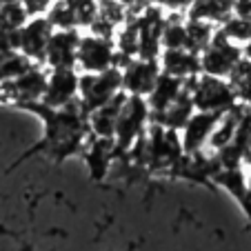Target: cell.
Segmentation results:
<instances>
[{
  "mask_svg": "<svg viewBox=\"0 0 251 251\" xmlns=\"http://www.w3.org/2000/svg\"><path fill=\"white\" fill-rule=\"evenodd\" d=\"M220 116L223 114H207V111H196L187 125L178 131L180 136V145H182V153L185 156H194L207 149V142L211 138L213 129L218 125Z\"/></svg>",
  "mask_w": 251,
  "mask_h": 251,
  "instance_id": "11",
  "label": "cell"
},
{
  "mask_svg": "<svg viewBox=\"0 0 251 251\" xmlns=\"http://www.w3.org/2000/svg\"><path fill=\"white\" fill-rule=\"evenodd\" d=\"M78 27H91L98 18V0H69Z\"/></svg>",
  "mask_w": 251,
  "mask_h": 251,
  "instance_id": "24",
  "label": "cell"
},
{
  "mask_svg": "<svg viewBox=\"0 0 251 251\" xmlns=\"http://www.w3.org/2000/svg\"><path fill=\"white\" fill-rule=\"evenodd\" d=\"M218 31L223 33V36L229 40V43L238 45V47H242L247 40H251L249 18H240V16H233V14L229 16V18L225 20L223 25H220Z\"/></svg>",
  "mask_w": 251,
  "mask_h": 251,
  "instance_id": "22",
  "label": "cell"
},
{
  "mask_svg": "<svg viewBox=\"0 0 251 251\" xmlns=\"http://www.w3.org/2000/svg\"><path fill=\"white\" fill-rule=\"evenodd\" d=\"M85 149V160L89 165V171L96 180L104 178L107 169H109V162L116 153V145L114 140H104V138H94L87 133V140L82 145Z\"/></svg>",
  "mask_w": 251,
  "mask_h": 251,
  "instance_id": "15",
  "label": "cell"
},
{
  "mask_svg": "<svg viewBox=\"0 0 251 251\" xmlns=\"http://www.w3.org/2000/svg\"><path fill=\"white\" fill-rule=\"evenodd\" d=\"M240 51H242V60H247L251 65V40H247V43L242 45Z\"/></svg>",
  "mask_w": 251,
  "mask_h": 251,
  "instance_id": "26",
  "label": "cell"
},
{
  "mask_svg": "<svg viewBox=\"0 0 251 251\" xmlns=\"http://www.w3.org/2000/svg\"><path fill=\"white\" fill-rule=\"evenodd\" d=\"M242 60V51L238 45L229 43L223 33L216 29L211 43L198 53V65L200 74L209 78H223L227 80L231 76V71L236 69V65Z\"/></svg>",
  "mask_w": 251,
  "mask_h": 251,
  "instance_id": "4",
  "label": "cell"
},
{
  "mask_svg": "<svg viewBox=\"0 0 251 251\" xmlns=\"http://www.w3.org/2000/svg\"><path fill=\"white\" fill-rule=\"evenodd\" d=\"M185 87H187V80H178V78L167 76V74H162L160 71V76H158L153 89L149 91V96L145 98L147 100V104H149L151 116L162 114L167 107H171L176 100L180 98V94L185 91Z\"/></svg>",
  "mask_w": 251,
  "mask_h": 251,
  "instance_id": "13",
  "label": "cell"
},
{
  "mask_svg": "<svg viewBox=\"0 0 251 251\" xmlns=\"http://www.w3.org/2000/svg\"><path fill=\"white\" fill-rule=\"evenodd\" d=\"M149 123H151V111H149L147 100L138 96H125L114 131L116 153H129L138 138L147 131Z\"/></svg>",
  "mask_w": 251,
  "mask_h": 251,
  "instance_id": "1",
  "label": "cell"
},
{
  "mask_svg": "<svg viewBox=\"0 0 251 251\" xmlns=\"http://www.w3.org/2000/svg\"><path fill=\"white\" fill-rule=\"evenodd\" d=\"M249 27H251V18H249Z\"/></svg>",
  "mask_w": 251,
  "mask_h": 251,
  "instance_id": "28",
  "label": "cell"
},
{
  "mask_svg": "<svg viewBox=\"0 0 251 251\" xmlns=\"http://www.w3.org/2000/svg\"><path fill=\"white\" fill-rule=\"evenodd\" d=\"M53 27L45 16H31L23 27L16 31V49L23 53L27 60L33 65H43L45 51H47V43L51 38Z\"/></svg>",
  "mask_w": 251,
  "mask_h": 251,
  "instance_id": "6",
  "label": "cell"
},
{
  "mask_svg": "<svg viewBox=\"0 0 251 251\" xmlns=\"http://www.w3.org/2000/svg\"><path fill=\"white\" fill-rule=\"evenodd\" d=\"M158 65L160 71L167 76H174L178 80H191V78L200 76V65L198 56L187 49H174V51H160L158 56Z\"/></svg>",
  "mask_w": 251,
  "mask_h": 251,
  "instance_id": "12",
  "label": "cell"
},
{
  "mask_svg": "<svg viewBox=\"0 0 251 251\" xmlns=\"http://www.w3.org/2000/svg\"><path fill=\"white\" fill-rule=\"evenodd\" d=\"M185 23H187V51L198 56L211 43L213 33H216L218 27H213L209 23H200V20H187V18H185Z\"/></svg>",
  "mask_w": 251,
  "mask_h": 251,
  "instance_id": "18",
  "label": "cell"
},
{
  "mask_svg": "<svg viewBox=\"0 0 251 251\" xmlns=\"http://www.w3.org/2000/svg\"><path fill=\"white\" fill-rule=\"evenodd\" d=\"M29 67H33V62L27 60L23 53H18V51L5 53V56L0 58V85L14 82L18 76H23Z\"/></svg>",
  "mask_w": 251,
  "mask_h": 251,
  "instance_id": "21",
  "label": "cell"
},
{
  "mask_svg": "<svg viewBox=\"0 0 251 251\" xmlns=\"http://www.w3.org/2000/svg\"><path fill=\"white\" fill-rule=\"evenodd\" d=\"M189 94L196 111L227 114L238 104L233 87L229 85V80H223V78H209L200 74L189 80Z\"/></svg>",
  "mask_w": 251,
  "mask_h": 251,
  "instance_id": "3",
  "label": "cell"
},
{
  "mask_svg": "<svg viewBox=\"0 0 251 251\" xmlns=\"http://www.w3.org/2000/svg\"><path fill=\"white\" fill-rule=\"evenodd\" d=\"M82 33L78 29H65V31H53L47 43L43 65L51 69H76V51Z\"/></svg>",
  "mask_w": 251,
  "mask_h": 251,
  "instance_id": "10",
  "label": "cell"
},
{
  "mask_svg": "<svg viewBox=\"0 0 251 251\" xmlns=\"http://www.w3.org/2000/svg\"><path fill=\"white\" fill-rule=\"evenodd\" d=\"M76 67H80L82 74H102L111 67H118V51H116L114 40L96 36V33L80 36Z\"/></svg>",
  "mask_w": 251,
  "mask_h": 251,
  "instance_id": "5",
  "label": "cell"
},
{
  "mask_svg": "<svg viewBox=\"0 0 251 251\" xmlns=\"http://www.w3.org/2000/svg\"><path fill=\"white\" fill-rule=\"evenodd\" d=\"M213 182L229 191L231 196H236L238 200L247 194V174L242 169H220L213 176Z\"/></svg>",
  "mask_w": 251,
  "mask_h": 251,
  "instance_id": "23",
  "label": "cell"
},
{
  "mask_svg": "<svg viewBox=\"0 0 251 251\" xmlns=\"http://www.w3.org/2000/svg\"><path fill=\"white\" fill-rule=\"evenodd\" d=\"M120 94H123V76H120L118 67H111L102 74H80L78 104L82 107L85 116L102 104L111 102Z\"/></svg>",
  "mask_w": 251,
  "mask_h": 251,
  "instance_id": "2",
  "label": "cell"
},
{
  "mask_svg": "<svg viewBox=\"0 0 251 251\" xmlns=\"http://www.w3.org/2000/svg\"><path fill=\"white\" fill-rule=\"evenodd\" d=\"M120 76H123V94L125 96L147 98L149 91L156 85L158 76H160V65H158V60L131 58L127 65L120 67Z\"/></svg>",
  "mask_w": 251,
  "mask_h": 251,
  "instance_id": "9",
  "label": "cell"
},
{
  "mask_svg": "<svg viewBox=\"0 0 251 251\" xmlns=\"http://www.w3.org/2000/svg\"><path fill=\"white\" fill-rule=\"evenodd\" d=\"M233 16L251 18V0H233Z\"/></svg>",
  "mask_w": 251,
  "mask_h": 251,
  "instance_id": "25",
  "label": "cell"
},
{
  "mask_svg": "<svg viewBox=\"0 0 251 251\" xmlns=\"http://www.w3.org/2000/svg\"><path fill=\"white\" fill-rule=\"evenodd\" d=\"M187 2H189V5H191V2H196V0H187Z\"/></svg>",
  "mask_w": 251,
  "mask_h": 251,
  "instance_id": "27",
  "label": "cell"
},
{
  "mask_svg": "<svg viewBox=\"0 0 251 251\" xmlns=\"http://www.w3.org/2000/svg\"><path fill=\"white\" fill-rule=\"evenodd\" d=\"M45 85H47V71L43 69V65H33L14 82L0 85V94H2L0 98L18 102L23 107H31L43 100Z\"/></svg>",
  "mask_w": 251,
  "mask_h": 251,
  "instance_id": "7",
  "label": "cell"
},
{
  "mask_svg": "<svg viewBox=\"0 0 251 251\" xmlns=\"http://www.w3.org/2000/svg\"><path fill=\"white\" fill-rule=\"evenodd\" d=\"M125 94H120L118 98H114L111 102L102 104L98 109H94L91 114H87V133L94 138H104V140H114L116 131V120H118V111L123 104Z\"/></svg>",
  "mask_w": 251,
  "mask_h": 251,
  "instance_id": "14",
  "label": "cell"
},
{
  "mask_svg": "<svg viewBox=\"0 0 251 251\" xmlns=\"http://www.w3.org/2000/svg\"><path fill=\"white\" fill-rule=\"evenodd\" d=\"M31 18L20 0H5L0 2V29L2 31H18Z\"/></svg>",
  "mask_w": 251,
  "mask_h": 251,
  "instance_id": "19",
  "label": "cell"
},
{
  "mask_svg": "<svg viewBox=\"0 0 251 251\" xmlns=\"http://www.w3.org/2000/svg\"><path fill=\"white\" fill-rule=\"evenodd\" d=\"M80 74L76 69H47V85L40 104L47 109H62L78 100Z\"/></svg>",
  "mask_w": 251,
  "mask_h": 251,
  "instance_id": "8",
  "label": "cell"
},
{
  "mask_svg": "<svg viewBox=\"0 0 251 251\" xmlns=\"http://www.w3.org/2000/svg\"><path fill=\"white\" fill-rule=\"evenodd\" d=\"M233 14V0H196L187 7V20H200L213 27H220Z\"/></svg>",
  "mask_w": 251,
  "mask_h": 251,
  "instance_id": "16",
  "label": "cell"
},
{
  "mask_svg": "<svg viewBox=\"0 0 251 251\" xmlns=\"http://www.w3.org/2000/svg\"><path fill=\"white\" fill-rule=\"evenodd\" d=\"M174 49H187V23L182 14L167 16L160 33V51H174Z\"/></svg>",
  "mask_w": 251,
  "mask_h": 251,
  "instance_id": "17",
  "label": "cell"
},
{
  "mask_svg": "<svg viewBox=\"0 0 251 251\" xmlns=\"http://www.w3.org/2000/svg\"><path fill=\"white\" fill-rule=\"evenodd\" d=\"M45 18L53 27V31H65V29H78L76 16H74V7L69 0H53L51 7L47 9Z\"/></svg>",
  "mask_w": 251,
  "mask_h": 251,
  "instance_id": "20",
  "label": "cell"
}]
</instances>
